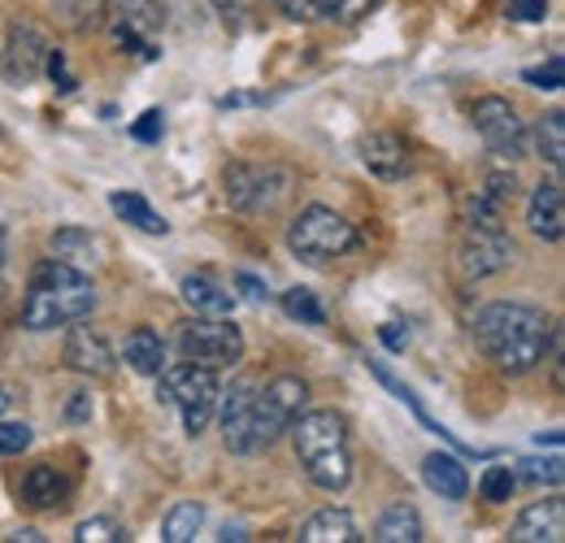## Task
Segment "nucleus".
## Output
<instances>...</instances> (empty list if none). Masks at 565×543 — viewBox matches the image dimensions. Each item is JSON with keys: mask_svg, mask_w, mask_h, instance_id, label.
<instances>
[{"mask_svg": "<svg viewBox=\"0 0 565 543\" xmlns=\"http://www.w3.org/2000/svg\"><path fill=\"white\" fill-rule=\"evenodd\" d=\"M475 340L483 356L504 374H531L553 352V322L535 305L495 300L483 305L475 318Z\"/></svg>", "mask_w": 565, "mask_h": 543, "instance_id": "nucleus-1", "label": "nucleus"}, {"mask_svg": "<svg viewBox=\"0 0 565 543\" xmlns=\"http://www.w3.org/2000/svg\"><path fill=\"white\" fill-rule=\"evenodd\" d=\"M96 309V283L83 270L49 257L44 266L31 270L26 296H22V327L26 331H57L87 322Z\"/></svg>", "mask_w": 565, "mask_h": 543, "instance_id": "nucleus-2", "label": "nucleus"}, {"mask_svg": "<svg viewBox=\"0 0 565 543\" xmlns=\"http://www.w3.org/2000/svg\"><path fill=\"white\" fill-rule=\"evenodd\" d=\"M300 470L322 491H344L353 482V453H349V417L335 408H313L291 422Z\"/></svg>", "mask_w": 565, "mask_h": 543, "instance_id": "nucleus-3", "label": "nucleus"}, {"mask_svg": "<svg viewBox=\"0 0 565 543\" xmlns=\"http://www.w3.org/2000/svg\"><path fill=\"white\" fill-rule=\"evenodd\" d=\"M356 244H361L356 226L344 217V213L327 209V204H309V209H300V213L291 217V226H287V248H291L305 266L340 262V257L356 253Z\"/></svg>", "mask_w": 565, "mask_h": 543, "instance_id": "nucleus-4", "label": "nucleus"}, {"mask_svg": "<svg viewBox=\"0 0 565 543\" xmlns=\"http://www.w3.org/2000/svg\"><path fill=\"white\" fill-rule=\"evenodd\" d=\"M217 396H222V383H217V370L210 365H192V361H179L157 374V401L161 405H174L179 417H183V430L196 439L205 426H210L213 408H217Z\"/></svg>", "mask_w": 565, "mask_h": 543, "instance_id": "nucleus-5", "label": "nucleus"}, {"mask_svg": "<svg viewBox=\"0 0 565 543\" xmlns=\"http://www.w3.org/2000/svg\"><path fill=\"white\" fill-rule=\"evenodd\" d=\"M309 405V383L296 374H279L275 383H266L262 392H253V422H248V453L275 448L282 435L291 430V422Z\"/></svg>", "mask_w": 565, "mask_h": 543, "instance_id": "nucleus-6", "label": "nucleus"}, {"mask_svg": "<svg viewBox=\"0 0 565 543\" xmlns=\"http://www.w3.org/2000/svg\"><path fill=\"white\" fill-rule=\"evenodd\" d=\"M222 183H226V201L235 204V209H244V213H275L291 196V188H296L291 170H282V166H253V161L226 166Z\"/></svg>", "mask_w": 565, "mask_h": 543, "instance_id": "nucleus-7", "label": "nucleus"}, {"mask_svg": "<svg viewBox=\"0 0 565 543\" xmlns=\"http://www.w3.org/2000/svg\"><path fill=\"white\" fill-rule=\"evenodd\" d=\"M179 356L192 365H210V370H226L244 361V336L231 318H205L196 313L192 322L179 327Z\"/></svg>", "mask_w": 565, "mask_h": 543, "instance_id": "nucleus-8", "label": "nucleus"}, {"mask_svg": "<svg viewBox=\"0 0 565 543\" xmlns=\"http://www.w3.org/2000/svg\"><path fill=\"white\" fill-rule=\"evenodd\" d=\"M518 257V244L504 235L500 222H466L461 239H457V270L461 278H488V274H500L513 266Z\"/></svg>", "mask_w": 565, "mask_h": 543, "instance_id": "nucleus-9", "label": "nucleus"}, {"mask_svg": "<svg viewBox=\"0 0 565 543\" xmlns=\"http://www.w3.org/2000/svg\"><path fill=\"white\" fill-rule=\"evenodd\" d=\"M470 118H475V131L488 143L492 157H500V161L526 157V123L518 118V109L504 96H483Z\"/></svg>", "mask_w": 565, "mask_h": 543, "instance_id": "nucleus-10", "label": "nucleus"}, {"mask_svg": "<svg viewBox=\"0 0 565 543\" xmlns=\"http://www.w3.org/2000/svg\"><path fill=\"white\" fill-rule=\"evenodd\" d=\"M49 35L35 26V22H13L9 26V40H4V49H0V70H4V78L9 83H35L40 78V70H44V57H49Z\"/></svg>", "mask_w": 565, "mask_h": 543, "instance_id": "nucleus-11", "label": "nucleus"}, {"mask_svg": "<svg viewBox=\"0 0 565 543\" xmlns=\"http://www.w3.org/2000/svg\"><path fill=\"white\" fill-rule=\"evenodd\" d=\"M62 361L71 365L74 374H83V379H109L118 370V356H114L109 340L100 331H92V327H78V322H74V331L66 336Z\"/></svg>", "mask_w": 565, "mask_h": 543, "instance_id": "nucleus-12", "label": "nucleus"}, {"mask_svg": "<svg viewBox=\"0 0 565 543\" xmlns=\"http://www.w3.org/2000/svg\"><path fill=\"white\" fill-rule=\"evenodd\" d=\"M526 226L535 239L544 244H562L565 235V188H562V174L544 179L535 192H531V204H526Z\"/></svg>", "mask_w": 565, "mask_h": 543, "instance_id": "nucleus-13", "label": "nucleus"}, {"mask_svg": "<svg viewBox=\"0 0 565 543\" xmlns=\"http://www.w3.org/2000/svg\"><path fill=\"white\" fill-rule=\"evenodd\" d=\"M49 253L57 262L74 266V270H87V266H100L109 257V239L96 235V231H87V226H57L49 235Z\"/></svg>", "mask_w": 565, "mask_h": 543, "instance_id": "nucleus-14", "label": "nucleus"}, {"mask_svg": "<svg viewBox=\"0 0 565 543\" xmlns=\"http://www.w3.org/2000/svg\"><path fill=\"white\" fill-rule=\"evenodd\" d=\"M370 374H374V379H379V383H383V387H387V392H392V396H396L401 405H405V408H414V417L423 422V426H426V430H430V435H439V439H448V444H452L457 453H466V457H479V461H492V457H495L492 448H470V444H461V439H457V435H452V430H448L444 422H435V417H430V413H426V408H423V401L414 396V387H405V383H401V379H396V374H392V370H387L383 361H370Z\"/></svg>", "mask_w": 565, "mask_h": 543, "instance_id": "nucleus-15", "label": "nucleus"}, {"mask_svg": "<svg viewBox=\"0 0 565 543\" xmlns=\"http://www.w3.org/2000/svg\"><path fill=\"white\" fill-rule=\"evenodd\" d=\"M361 166L387 183L405 179L409 174V143L392 131H374V136L361 139Z\"/></svg>", "mask_w": 565, "mask_h": 543, "instance_id": "nucleus-16", "label": "nucleus"}, {"mask_svg": "<svg viewBox=\"0 0 565 543\" xmlns=\"http://www.w3.org/2000/svg\"><path fill=\"white\" fill-rule=\"evenodd\" d=\"M509 540L513 543H562L565 540V504L557 500V496L531 504V509L513 522Z\"/></svg>", "mask_w": 565, "mask_h": 543, "instance_id": "nucleus-17", "label": "nucleus"}, {"mask_svg": "<svg viewBox=\"0 0 565 543\" xmlns=\"http://www.w3.org/2000/svg\"><path fill=\"white\" fill-rule=\"evenodd\" d=\"M253 383H231L226 401H222V444L231 453H248V422H253Z\"/></svg>", "mask_w": 565, "mask_h": 543, "instance_id": "nucleus-18", "label": "nucleus"}, {"mask_svg": "<svg viewBox=\"0 0 565 543\" xmlns=\"http://www.w3.org/2000/svg\"><path fill=\"white\" fill-rule=\"evenodd\" d=\"M423 482L439 500H466V491H470V475H466L461 457H452V453H430L423 461Z\"/></svg>", "mask_w": 565, "mask_h": 543, "instance_id": "nucleus-19", "label": "nucleus"}, {"mask_svg": "<svg viewBox=\"0 0 565 543\" xmlns=\"http://www.w3.org/2000/svg\"><path fill=\"white\" fill-rule=\"evenodd\" d=\"M179 291H183V300H188L192 313H205V318H231L235 313V291L217 287L205 274H188L179 283Z\"/></svg>", "mask_w": 565, "mask_h": 543, "instance_id": "nucleus-20", "label": "nucleus"}, {"mask_svg": "<svg viewBox=\"0 0 565 543\" xmlns=\"http://www.w3.org/2000/svg\"><path fill=\"white\" fill-rule=\"evenodd\" d=\"M66 496H71V478L62 475L57 466H31L26 478H22V500L31 504V509H57V504H66Z\"/></svg>", "mask_w": 565, "mask_h": 543, "instance_id": "nucleus-21", "label": "nucleus"}, {"mask_svg": "<svg viewBox=\"0 0 565 543\" xmlns=\"http://www.w3.org/2000/svg\"><path fill=\"white\" fill-rule=\"evenodd\" d=\"M122 361L136 370V374H148V379H157L161 370H166V343L161 336L152 331V327H136L127 343H122Z\"/></svg>", "mask_w": 565, "mask_h": 543, "instance_id": "nucleus-22", "label": "nucleus"}, {"mask_svg": "<svg viewBox=\"0 0 565 543\" xmlns=\"http://www.w3.org/2000/svg\"><path fill=\"white\" fill-rule=\"evenodd\" d=\"M300 540L305 543H356V522L349 509H322L313 513L305 526H300Z\"/></svg>", "mask_w": 565, "mask_h": 543, "instance_id": "nucleus-23", "label": "nucleus"}, {"mask_svg": "<svg viewBox=\"0 0 565 543\" xmlns=\"http://www.w3.org/2000/svg\"><path fill=\"white\" fill-rule=\"evenodd\" d=\"M370 540L379 543H423L426 531H423V518H418V509L414 504H392L379 522H374V535Z\"/></svg>", "mask_w": 565, "mask_h": 543, "instance_id": "nucleus-24", "label": "nucleus"}, {"mask_svg": "<svg viewBox=\"0 0 565 543\" xmlns=\"http://www.w3.org/2000/svg\"><path fill=\"white\" fill-rule=\"evenodd\" d=\"M109 209H114L122 222H131L136 231H143V235H170V222L143 201L140 192H114V196H109Z\"/></svg>", "mask_w": 565, "mask_h": 543, "instance_id": "nucleus-25", "label": "nucleus"}, {"mask_svg": "<svg viewBox=\"0 0 565 543\" xmlns=\"http://www.w3.org/2000/svg\"><path fill=\"white\" fill-rule=\"evenodd\" d=\"M201 526H205V504H196V500H179V504L166 513V522H161V540L192 543L196 535H201Z\"/></svg>", "mask_w": 565, "mask_h": 543, "instance_id": "nucleus-26", "label": "nucleus"}, {"mask_svg": "<svg viewBox=\"0 0 565 543\" xmlns=\"http://www.w3.org/2000/svg\"><path fill=\"white\" fill-rule=\"evenodd\" d=\"M114 18H118V26L136 31V35H143V40L157 35L161 22H166V13H161L157 0H114Z\"/></svg>", "mask_w": 565, "mask_h": 543, "instance_id": "nucleus-27", "label": "nucleus"}, {"mask_svg": "<svg viewBox=\"0 0 565 543\" xmlns=\"http://www.w3.org/2000/svg\"><path fill=\"white\" fill-rule=\"evenodd\" d=\"M535 143H540V157L553 166V174H562V166H565V114L562 109L544 114V123H540V131H535Z\"/></svg>", "mask_w": 565, "mask_h": 543, "instance_id": "nucleus-28", "label": "nucleus"}, {"mask_svg": "<svg viewBox=\"0 0 565 543\" xmlns=\"http://www.w3.org/2000/svg\"><path fill=\"white\" fill-rule=\"evenodd\" d=\"M105 9H109V0H53L57 22L71 26V31H92V26H100Z\"/></svg>", "mask_w": 565, "mask_h": 543, "instance_id": "nucleus-29", "label": "nucleus"}, {"mask_svg": "<svg viewBox=\"0 0 565 543\" xmlns=\"http://www.w3.org/2000/svg\"><path fill=\"white\" fill-rule=\"evenodd\" d=\"M282 313H287V318H296L300 327H322V322H327V309H322V305H318V296H313V291H305V287L282 291Z\"/></svg>", "mask_w": 565, "mask_h": 543, "instance_id": "nucleus-30", "label": "nucleus"}, {"mask_svg": "<svg viewBox=\"0 0 565 543\" xmlns=\"http://www.w3.org/2000/svg\"><path fill=\"white\" fill-rule=\"evenodd\" d=\"M513 487H518V475H513L509 466H488L483 478H479V496H483L488 504H504V500L513 496Z\"/></svg>", "mask_w": 565, "mask_h": 543, "instance_id": "nucleus-31", "label": "nucleus"}, {"mask_svg": "<svg viewBox=\"0 0 565 543\" xmlns=\"http://www.w3.org/2000/svg\"><path fill=\"white\" fill-rule=\"evenodd\" d=\"M74 540L78 543H122L127 540V531H122L118 518H87V522H78Z\"/></svg>", "mask_w": 565, "mask_h": 543, "instance_id": "nucleus-32", "label": "nucleus"}, {"mask_svg": "<svg viewBox=\"0 0 565 543\" xmlns=\"http://www.w3.org/2000/svg\"><path fill=\"white\" fill-rule=\"evenodd\" d=\"M379 0H313V13L318 18H335V22H356L374 9Z\"/></svg>", "mask_w": 565, "mask_h": 543, "instance_id": "nucleus-33", "label": "nucleus"}, {"mask_svg": "<svg viewBox=\"0 0 565 543\" xmlns=\"http://www.w3.org/2000/svg\"><path fill=\"white\" fill-rule=\"evenodd\" d=\"M518 478H526V482H548V487H562V478H565V470H562V457H531V461H522L518 470H513Z\"/></svg>", "mask_w": 565, "mask_h": 543, "instance_id": "nucleus-34", "label": "nucleus"}, {"mask_svg": "<svg viewBox=\"0 0 565 543\" xmlns=\"http://www.w3.org/2000/svg\"><path fill=\"white\" fill-rule=\"evenodd\" d=\"M31 439H35V430H31L26 422H0V457H18V453H26Z\"/></svg>", "mask_w": 565, "mask_h": 543, "instance_id": "nucleus-35", "label": "nucleus"}, {"mask_svg": "<svg viewBox=\"0 0 565 543\" xmlns=\"http://www.w3.org/2000/svg\"><path fill=\"white\" fill-rule=\"evenodd\" d=\"M522 83H531V87H544V92H562V83H565L562 57L553 53V57H548V66L522 70Z\"/></svg>", "mask_w": 565, "mask_h": 543, "instance_id": "nucleus-36", "label": "nucleus"}, {"mask_svg": "<svg viewBox=\"0 0 565 543\" xmlns=\"http://www.w3.org/2000/svg\"><path fill=\"white\" fill-rule=\"evenodd\" d=\"M483 196L495 204V209H504V204L518 196V179H513V170H492L488 174V183H483Z\"/></svg>", "mask_w": 565, "mask_h": 543, "instance_id": "nucleus-37", "label": "nucleus"}, {"mask_svg": "<svg viewBox=\"0 0 565 543\" xmlns=\"http://www.w3.org/2000/svg\"><path fill=\"white\" fill-rule=\"evenodd\" d=\"M161 136H166V114L161 109H143L131 123V139H140V143H161Z\"/></svg>", "mask_w": 565, "mask_h": 543, "instance_id": "nucleus-38", "label": "nucleus"}, {"mask_svg": "<svg viewBox=\"0 0 565 543\" xmlns=\"http://www.w3.org/2000/svg\"><path fill=\"white\" fill-rule=\"evenodd\" d=\"M114 44H118L122 53H140V57H148V62H157V57H161L152 44H143V35L127 31V26H118V22H114Z\"/></svg>", "mask_w": 565, "mask_h": 543, "instance_id": "nucleus-39", "label": "nucleus"}, {"mask_svg": "<svg viewBox=\"0 0 565 543\" xmlns=\"http://www.w3.org/2000/svg\"><path fill=\"white\" fill-rule=\"evenodd\" d=\"M513 22H544L548 18V0H509L504 9Z\"/></svg>", "mask_w": 565, "mask_h": 543, "instance_id": "nucleus-40", "label": "nucleus"}, {"mask_svg": "<svg viewBox=\"0 0 565 543\" xmlns=\"http://www.w3.org/2000/svg\"><path fill=\"white\" fill-rule=\"evenodd\" d=\"M44 70L53 74V87H57V92H74V78H71V70H66V53H62V49H49Z\"/></svg>", "mask_w": 565, "mask_h": 543, "instance_id": "nucleus-41", "label": "nucleus"}, {"mask_svg": "<svg viewBox=\"0 0 565 543\" xmlns=\"http://www.w3.org/2000/svg\"><path fill=\"white\" fill-rule=\"evenodd\" d=\"M235 287H239L244 300H253V305H266V300H270V287H266L257 274H235Z\"/></svg>", "mask_w": 565, "mask_h": 543, "instance_id": "nucleus-42", "label": "nucleus"}, {"mask_svg": "<svg viewBox=\"0 0 565 543\" xmlns=\"http://www.w3.org/2000/svg\"><path fill=\"white\" fill-rule=\"evenodd\" d=\"M379 340L387 343L392 352H405V348H409V331H405L401 322H387V327H379Z\"/></svg>", "mask_w": 565, "mask_h": 543, "instance_id": "nucleus-43", "label": "nucleus"}, {"mask_svg": "<svg viewBox=\"0 0 565 543\" xmlns=\"http://www.w3.org/2000/svg\"><path fill=\"white\" fill-rule=\"evenodd\" d=\"M66 417H71V422H87V417H92V396H87V392H74Z\"/></svg>", "mask_w": 565, "mask_h": 543, "instance_id": "nucleus-44", "label": "nucleus"}, {"mask_svg": "<svg viewBox=\"0 0 565 543\" xmlns=\"http://www.w3.org/2000/svg\"><path fill=\"white\" fill-rule=\"evenodd\" d=\"M287 18H318L313 13V0H275Z\"/></svg>", "mask_w": 565, "mask_h": 543, "instance_id": "nucleus-45", "label": "nucleus"}, {"mask_svg": "<svg viewBox=\"0 0 565 543\" xmlns=\"http://www.w3.org/2000/svg\"><path fill=\"white\" fill-rule=\"evenodd\" d=\"M217 105H222V109H239V105H266V96H244V92H235V96H222Z\"/></svg>", "mask_w": 565, "mask_h": 543, "instance_id": "nucleus-46", "label": "nucleus"}, {"mask_svg": "<svg viewBox=\"0 0 565 543\" xmlns=\"http://www.w3.org/2000/svg\"><path fill=\"white\" fill-rule=\"evenodd\" d=\"M9 543H44V535H40L35 526H22V531H13V535H9Z\"/></svg>", "mask_w": 565, "mask_h": 543, "instance_id": "nucleus-47", "label": "nucleus"}]
</instances>
